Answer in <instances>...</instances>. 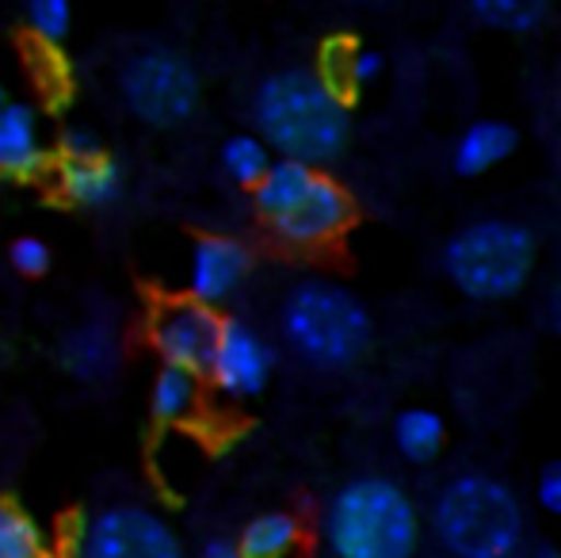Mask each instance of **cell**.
<instances>
[{"label": "cell", "instance_id": "1", "mask_svg": "<svg viewBox=\"0 0 561 558\" xmlns=\"http://www.w3.org/2000/svg\"><path fill=\"white\" fill-rule=\"evenodd\" d=\"M252 115L267 149H279L283 161H302L313 169L336 161L352 135L347 100L336 96L313 69H279L264 77Z\"/></svg>", "mask_w": 561, "mask_h": 558}, {"label": "cell", "instance_id": "2", "mask_svg": "<svg viewBox=\"0 0 561 558\" xmlns=\"http://www.w3.org/2000/svg\"><path fill=\"white\" fill-rule=\"evenodd\" d=\"M252 203L272 238L298 253L336 246L355 223V203L336 176L283 157L252 187Z\"/></svg>", "mask_w": 561, "mask_h": 558}, {"label": "cell", "instance_id": "3", "mask_svg": "<svg viewBox=\"0 0 561 558\" xmlns=\"http://www.w3.org/2000/svg\"><path fill=\"white\" fill-rule=\"evenodd\" d=\"M325 544L333 558H416L424 544L421 509L393 478H352L325 509Z\"/></svg>", "mask_w": 561, "mask_h": 558}, {"label": "cell", "instance_id": "4", "mask_svg": "<svg viewBox=\"0 0 561 558\" xmlns=\"http://www.w3.org/2000/svg\"><path fill=\"white\" fill-rule=\"evenodd\" d=\"M432 532L450 558H516L527 539V516L508 482L462 470L436 490Z\"/></svg>", "mask_w": 561, "mask_h": 558}, {"label": "cell", "instance_id": "5", "mask_svg": "<svg viewBox=\"0 0 561 558\" xmlns=\"http://www.w3.org/2000/svg\"><path fill=\"white\" fill-rule=\"evenodd\" d=\"M279 326L287 344L321 372H347L370 349L375 321L359 295L329 280H306L283 298Z\"/></svg>", "mask_w": 561, "mask_h": 558}, {"label": "cell", "instance_id": "6", "mask_svg": "<svg viewBox=\"0 0 561 558\" xmlns=\"http://www.w3.org/2000/svg\"><path fill=\"white\" fill-rule=\"evenodd\" d=\"M539 261L531 226L512 218H478L450 234L444 246V276L473 303H501L527 287Z\"/></svg>", "mask_w": 561, "mask_h": 558}, {"label": "cell", "instance_id": "7", "mask_svg": "<svg viewBox=\"0 0 561 558\" xmlns=\"http://www.w3.org/2000/svg\"><path fill=\"white\" fill-rule=\"evenodd\" d=\"M118 81H123L130 112L153 127H176L199 104V77H195L192 61L176 50H161V46L134 54Z\"/></svg>", "mask_w": 561, "mask_h": 558}, {"label": "cell", "instance_id": "8", "mask_svg": "<svg viewBox=\"0 0 561 558\" xmlns=\"http://www.w3.org/2000/svg\"><path fill=\"white\" fill-rule=\"evenodd\" d=\"M77 558H184V547L153 509L112 505L81 524Z\"/></svg>", "mask_w": 561, "mask_h": 558}, {"label": "cell", "instance_id": "9", "mask_svg": "<svg viewBox=\"0 0 561 558\" xmlns=\"http://www.w3.org/2000/svg\"><path fill=\"white\" fill-rule=\"evenodd\" d=\"M218 333H222L218 310L195 303V298H164L149 318V341L164 360V367H180L192 375H203L210 367Z\"/></svg>", "mask_w": 561, "mask_h": 558}, {"label": "cell", "instance_id": "10", "mask_svg": "<svg viewBox=\"0 0 561 558\" xmlns=\"http://www.w3.org/2000/svg\"><path fill=\"white\" fill-rule=\"evenodd\" d=\"M272 349H267V341L256 329L237 318H222V333H218L207 375L226 398L260 395L267 387V379H272Z\"/></svg>", "mask_w": 561, "mask_h": 558}, {"label": "cell", "instance_id": "11", "mask_svg": "<svg viewBox=\"0 0 561 558\" xmlns=\"http://www.w3.org/2000/svg\"><path fill=\"white\" fill-rule=\"evenodd\" d=\"M252 272V253L241 238L229 234H207L192 246L187 257V298L203 306H222L241 291V283Z\"/></svg>", "mask_w": 561, "mask_h": 558}, {"label": "cell", "instance_id": "12", "mask_svg": "<svg viewBox=\"0 0 561 558\" xmlns=\"http://www.w3.org/2000/svg\"><path fill=\"white\" fill-rule=\"evenodd\" d=\"M118 356H123V344L112 318H84L61 341V364L77 379H107L118 367Z\"/></svg>", "mask_w": 561, "mask_h": 558}, {"label": "cell", "instance_id": "13", "mask_svg": "<svg viewBox=\"0 0 561 558\" xmlns=\"http://www.w3.org/2000/svg\"><path fill=\"white\" fill-rule=\"evenodd\" d=\"M382 69H386V61L378 50L352 43V38H329V43L321 46V66L313 69V73H318L336 96H344L347 104H352V96H359L367 84H375L378 77H382Z\"/></svg>", "mask_w": 561, "mask_h": 558}, {"label": "cell", "instance_id": "14", "mask_svg": "<svg viewBox=\"0 0 561 558\" xmlns=\"http://www.w3.org/2000/svg\"><path fill=\"white\" fill-rule=\"evenodd\" d=\"M46 164L43 130H38V115L27 104H4L0 112V172L4 176H35Z\"/></svg>", "mask_w": 561, "mask_h": 558}, {"label": "cell", "instance_id": "15", "mask_svg": "<svg viewBox=\"0 0 561 558\" xmlns=\"http://www.w3.org/2000/svg\"><path fill=\"white\" fill-rule=\"evenodd\" d=\"M519 146L516 127L501 119H478L458 135L455 149H450V169L458 176H485L501 161H508Z\"/></svg>", "mask_w": 561, "mask_h": 558}, {"label": "cell", "instance_id": "16", "mask_svg": "<svg viewBox=\"0 0 561 558\" xmlns=\"http://www.w3.org/2000/svg\"><path fill=\"white\" fill-rule=\"evenodd\" d=\"M58 187L77 207H104L118 195V164L100 149L89 157H61L58 161Z\"/></svg>", "mask_w": 561, "mask_h": 558}, {"label": "cell", "instance_id": "17", "mask_svg": "<svg viewBox=\"0 0 561 558\" xmlns=\"http://www.w3.org/2000/svg\"><path fill=\"white\" fill-rule=\"evenodd\" d=\"M444 444H447V421L432 406H409V410H401L393 418V447L409 463H416V467L436 463Z\"/></svg>", "mask_w": 561, "mask_h": 558}, {"label": "cell", "instance_id": "18", "mask_svg": "<svg viewBox=\"0 0 561 558\" xmlns=\"http://www.w3.org/2000/svg\"><path fill=\"white\" fill-rule=\"evenodd\" d=\"M298 547H302V521L283 509L252 516L237 539V551L244 558H290Z\"/></svg>", "mask_w": 561, "mask_h": 558}, {"label": "cell", "instance_id": "19", "mask_svg": "<svg viewBox=\"0 0 561 558\" xmlns=\"http://www.w3.org/2000/svg\"><path fill=\"white\" fill-rule=\"evenodd\" d=\"M199 402H203L199 375L180 372V367H161V372H157L153 395H149V406H153L157 421H164V424L192 421Z\"/></svg>", "mask_w": 561, "mask_h": 558}, {"label": "cell", "instance_id": "20", "mask_svg": "<svg viewBox=\"0 0 561 558\" xmlns=\"http://www.w3.org/2000/svg\"><path fill=\"white\" fill-rule=\"evenodd\" d=\"M470 15L493 31L527 35L547 20V4H539V0H473Z\"/></svg>", "mask_w": 561, "mask_h": 558}, {"label": "cell", "instance_id": "21", "mask_svg": "<svg viewBox=\"0 0 561 558\" xmlns=\"http://www.w3.org/2000/svg\"><path fill=\"white\" fill-rule=\"evenodd\" d=\"M272 149L264 146V138L260 135H233L222 146V169L226 176L233 180V184L241 187H256L260 180H264V172L272 169Z\"/></svg>", "mask_w": 561, "mask_h": 558}, {"label": "cell", "instance_id": "22", "mask_svg": "<svg viewBox=\"0 0 561 558\" xmlns=\"http://www.w3.org/2000/svg\"><path fill=\"white\" fill-rule=\"evenodd\" d=\"M0 558H46V536L20 505L0 501Z\"/></svg>", "mask_w": 561, "mask_h": 558}, {"label": "cell", "instance_id": "23", "mask_svg": "<svg viewBox=\"0 0 561 558\" xmlns=\"http://www.w3.org/2000/svg\"><path fill=\"white\" fill-rule=\"evenodd\" d=\"M27 27L43 46H58L69 38L73 12H69V4H61V0H35V4L27 8Z\"/></svg>", "mask_w": 561, "mask_h": 558}, {"label": "cell", "instance_id": "24", "mask_svg": "<svg viewBox=\"0 0 561 558\" xmlns=\"http://www.w3.org/2000/svg\"><path fill=\"white\" fill-rule=\"evenodd\" d=\"M12 264L23 276H43V272L50 269V249L38 238H20L12 246Z\"/></svg>", "mask_w": 561, "mask_h": 558}, {"label": "cell", "instance_id": "25", "mask_svg": "<svg viewBox=\"0 0 561 558\" xmlns=\"http://www.w3.org/2000/svg\"><path fill=\"white\" fill-rule=\"evenodd\" d=\"M535 498L547 509L550 516H561V459H550L539 470V482H535Z\"/></svg>", "mask_w": 561, "mask_h": 558}, {"label": "cell", "instance_id": "26", "mask_svg": "<svg viewBox=\"0 0 561 558\" xmlns=\"http://www.w3.org/2000/svg\"><path fill=\"white\" fill-rule=\"evenodd\" d=\"M89 153H100L96 135H89V130H66L61 135V157H89Z\"/></svg>", "mask_w": 561, "mask_h": 558}, {"label": "cell", "instance_id": "27", "mask_svg": "<svg viewBox=\"0 0 561 558\" xmlns=\"http://www.w3.org/2000/svg\"><path fill=\"white\" fill-rule=\"evenodd\" d=\"M547 321H550V329L561 337V280L550 287V295H547Z\"/></svg>", "mask_w": 561, "mask_h": 558}, {"label": "cell", "instance_id": "28", "mask_svg": "<svg viewBox=\"0 0 561 558\" xmlns=\"http://www.w3.org/2000/svg\"><path fill=\"white\" fill-rule=\"evenodd\" d=\"M199 558H244V555L237 551V544H229V539H215V544L203 547Z\"/></svg>", "mask_w": 561, "mask_h": 558}, {"label": "cell", "instance_id": "29", "mask_svg": "<svg viewBox=\"0 0 561 558\" xmlns=\"http://www.w3.org/2000/svg\"><path fill=\"white\" fill-rule=\"evenodd\" d=\"M531 558H561V551H558V547H550V544H542V547H535Z\"/></svg>", "mask_w": 561, "mask_h": 558}, {"label": "cell", "instance_id": "30", "mask_svg": "<svg viewBox=\"0 0 561 558\" xmlns=\"http://www.w3.org/2000/svg\"><path fill=\"white\" fill-rule=\"evenodd\" d=\"M4 104H8V96H4V84H0V112H4Z\"/></svg>", "mask_w": 561, "mask_h": 558}]
</instances>
